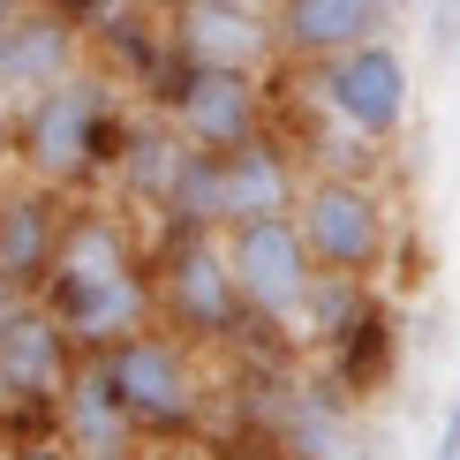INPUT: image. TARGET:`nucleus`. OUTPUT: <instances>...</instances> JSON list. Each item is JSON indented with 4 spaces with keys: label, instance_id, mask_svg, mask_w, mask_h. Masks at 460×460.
<instances>
[{
    "label": "nucleus",
    "instance_id": "f257e3e1",
    "mask_svg": "<svg viewBox=\"0 0 460 460\" xmlns=\"http://www.w3.org/2000/svg\"><path fill=\"white\" fill-rule=\"evenodd\" d=\"M46 302L75 340V355H113L159 324V272H151V226L113 197H75L61 264L46 279Z\"/></svg>",
    "mask_w": 460,
    "mask_h": 460
},
{
    "label": "nucleus",
    "instance_id": "f03ea898",
    "mask_svg": "<svg viewBox=\"0 0 460 460\" xmlns=\"http://www.w3.org/2000/svg\"><path fill=\"white\" fill-rule=\"evenodd\" d=\"M128 128H137L128 84L91 61V68H75L68 84L23 99L15 174L53 189V197H106L113 166H121V151H128Z\"/></svg>",
    "mask_w": 460,
    "mask_h": 460
},
{
    "label": "nucleus",
    "instance_id": "7ed1b4c3",
    "mask_svg": "<svg viewBox=\"0 0 460 460\" xmlns=\"http://www.w3.org/2000/svg\"><path fill=\"white\" fill-rule=\"evenodd\" d=\"M99 362L113 370L151 453H204L226 430V362L189 348L181 332L151 324V332H137L128 348H113Z\"/></svg>",
    "mask_w": 460,
    "mask_h": 460
},
{
    "label": "nucleus",
    "instance_id": "20e7f679",
    "mask_svg": "<svg viewBox=\"0 0 460 460\" xmlns=\"http://www.w3.org/2000/svg\"><path fill=\"white\" fill-rule=\"evenodd\" d=\"M295 226L310 242L317 272H348L370 287H385L408 257V212L385 189V174H310Z\"/></svg>",
    "mask_w": 460,
    "mask_h": 460
},
{
    "label": "nucleus",
    "instance_id": "39448f33",
    "mask_svg": "<svg viewBox=\"0 0 460 460\" xmlns=\"http://www.w3.org/2000/svg\"><path fill=\"white\" fill-rule=\"evenodd\" d=\"M151 272H159V324L181 332L189 348H204L212 362L242 355V340L257 332L226 257V234H151Z\"/></svg>",
    "mask_w": 460,
    "mask_h": 460
},
{
    "label": "nucleus",
    "instance_id": "423d86ee",
    "mask_svg": "<svg viewBox=\"0 0 460 460\" xmlns=\"http://www.w3.org/2000/svg\"><path fill=\"white\" fill-rule=\"evenodd\" d=\"M295 99L324 113L332 128L362 137L370 151H400L415 128V68L400 38H370L355 53H332L317 68H295Z\"/></svg>",
    "mask_w": 460,
    "mask_h": 460
},
{
    "label": "nucleus",
    "instance_id": "0eeeda50",
    "mask_svg": "<svg viewBox=\"0 0 460 460\" xmlns=\"http://www.w3.org/2000/svg\"><path fill=\"white\" fill-rule=\"evenodd\" d=\"M75 370H84V355L46 302H0V453L53 438Z\"/></svg>",
    "mask_w": 460,
    "mask_h": 460
},
{
    "label": "nucleus",
    "instance_id": "6e6552de",
    "mask_svg": "<svg viewBox=\"0 0 460 460\" xmlns=\"http://www.w3.org/2000/svg\"><path fill=\"white\" fill-rule=\"evenodd\" d=\"M226 257H234V279H242L249 317L272 324V332H295V340H302V317H310V295H317L324 272H317L310 242H302L295 212L226 226Z\"/></svg>",
    "mask_w": 460,
    "mask_h": 460
},
{
    "label": "nucleus",
    "instance_id": "1a4fd4ad",
    "mask_svg": "<svg viewBox=\"0 0 460 460\" xmlns=\"http://www.w3.org/2000/svg\"><path fill=\"white\" fill-rule=\"evenodd\" d=\"M279 106H287V68L279 75H234V68H197L189 61L181 99L159 121H174L197 151H242V144L279 128Z\"/></svg>",
    "mask_w": 460,
    "mask_h": 460
},
{
    "label": "nucleus",
    "instance_id": "9d476101",
    "mask_svg": "<svg viewBox=\"0 0 460 460\" xmlns=\"http://www.w3.org/2000/svg\"><path fill=\"white\" fill-rule=\"evenodd\" d=\"M68 212L75 197H53L23 174L0 181V302H38L61 264V242H68Z\"/></svg>",
    "mask_w": 460,
    "mask_h": 460
},
{
    "label": "nucleus",
    "instance_id": "9b49d317",
    "mask_svg": "<svg viewBox=\"0 0 460 460\" xmlns=\"http://www.w3.org/2000/svg\"><path fill=\"white\" fill-rule=\"evenodd\" d=\"M166 31L197 68H234V75H279V23L257 0H174Z\"/></svg>",
    "mask_w": 460,
    "mask_h": 460
},
{
    "label": "nucleus",
    "instance_id": "f8f14e48",
    "mask_svg": "<svg viewBox=\"0 0 460 460\" xmlns=\"http://www.w3.org/2000/svg\"><path fill=\"white\" fill-rule=\"evenodd\" d=\"M302 189H310V159L295 151L287 128H272V137H257L242 151H219V212H226V226L295 212Z\"/></svg>",
    "mask_w": 460,
    "mask_h": 460
},
{
    "label": "nucleus",
    "instance_id": "ddd939ff",
    "mask_svg": "<svg viewBox=\"0 0 460 460\" xmlns=\"http://www.w3.org/2000/svg\"><path fill=\"white\" fill-rule=\"evenodd\" d=\"M355 423H362V400L340 385L332 370H317V362H302L295 385L279 400V423H272V446L287 460H340L355 446Z\"/></svg>",
    "mask_w": 460,
    "mask_h": 460
},
{
    "label": "nucleus",
    "instance_id": "4468645a",
    "mask_svg": "<svg viewBox=\"0 0 460 460\" xmlns=\"http://www.w3.org/2000/svg\"><path fill=\"white\" fill-rule=\"evenodd\" d=\"M53 438H61L68 453L84 460H144V430L137 415H128L121 385H113V370L99 355H84V370H75V385L61 393V423H53Z\"/></svg>",
    "mask_w": 460,
    "mask_h": 460
},
{
    "label": "nucleus",
    "instance_id": "2eb2a0df",
    "mask_svg": "<svg viewBox=\"0 0 460 460\" xmlns=\"http://www.w3.org/2000/svg\"><path fill=\"white\" fill-rule=\"evenodd\" d=\"M400 0H287L272 15L279 23V61L287 68H317L332 53H355L370 38H393Z\"/></svg>",
    "mask_w": 460,
    "mask_h": 460
},
{
    "label": "nucleus",
    "instance_id": "dca6fc26",
    "mask_svg": "<svg viewBox=\"0 0 460 460\" xmlns=\"http://www.w3.org/2000/svg\"><path fill=\"white\" fill-rule=\"evenodd\" d=\"M189 159H197V144H189L174 121H159V113L137 106V128H128V151H121V166H113L106 197L121 204V212H137L144 226H159V212L174 204V189L189 174Z\"/></svg>",
    "mask_w": 460,
    "mask_h": 460
},
{
    "label": "nucleus",
    "instance_id": "f3484780",
    "mask_svg": "<svg viewBox=\"0 0 460 460\" xmlns=\"http://www.w3.org/2000/svg\"><path fill=\"white\" fill-rule=\"evenodd\" d=\"M75 68H91V38L68 23V15H53L46 0L23 15V23L0 31V91L8 99H38V91L68 84Z\"/></svg>",
    "mask_w": 460,
    "mask_h": 460
},
{
    "label": "nucleus",
    "instance_id": "a211bd4d",
    "mask_svg": "<svg viewBox=\"0 0 460 460\" xmlns=\"http://www.w3.org/2000/svg\"><path fill=\"white\" fill-rule=\"evenodd\" d=\"M400 355H408V317H400V302H393V295H377L370 310H362V324H348V332H340L324 355H310V362H317V370H332L340 385H348L362 408H370V400H385V393H393Z\"/></svg>",
    "mask_w": 460,
    "mask_h": 460
},
{
    "label": "nucleus",
    "instance_id": "6ab92c4d",
    "mask_svg": "<svg viewBox=\"0 0 460 460\" xmlns=\"http://www.w3.org/2000/svg\"><path fill=\"white\" fill-rule=\"evenodd\" d=\"M385 295V287H370V279H348V272H324L317 279V295H310V317H302V348L324 355L348 324H362V310Z\"/></svg>",
    "mask_w": 460,
    "mask_h": 460
},
{
    "label": "nucleus",
    "instance_id": "aec40b11",
    "mask_svg": "<svg viewBox=\"0 0 460 460\" xmlns=\"http://www.w3.org/2000/svg\"><path fill=\"white\" fill-rule=\"evenodd\" d=\"M53 15H68L84 38H99V31H113V23H128V15H166L174 0H46Z\"/></svg>",
    "mask_w": 460,
    "mask_h": 460
},
{
    "label": "nucleus",
    "instance_id": "412c9836",
    "mask_svg": "<svg viewBox=\"0 0 460 460\" xmlns=\"http://www.w3.org/2000/svg\"><path fill=\"white\" fill-rule=\"evenodd\" d=\"M204 460H287L272 438H249V430H219L212 446H204Z\"/></svg>",
    "mask_w": 460,
    "mask_h": 460
},
{
    "label": "nucleus",
    "instance_id": "4be33fe9",
    "mask_svg": "<svg viewBox=\"0 0 460 460\" xmlns=\"http://www.w3.org/2000/svg\"><path fill=\"white\" fill-rule=\"evenodd\" d=\"M15 137H23V99H8V91H0V181L15 174Z\"/></svg>",
    "mask_w": 460,
    "mask_h": 460
},
{
    "label": "nucleus",
    "instance_id": "5701e85b",
    "mask_svg": "<svg viewBox=\"0 0 460 460\" xmlns=\"http://www.w3.org/2000/svg\"><path fill=\"white\" fill-rule=\"evenodd\" d=\"M430 460H460V385H453V400H446V415H438V446H430Z\"/></svg>",
    "mask_w": 460,
    "mask_h": 460
},
{
    "label": "nucleus",
    "instance_id": "b1692460",
    "mask_svg": "<svg viewBox=\"0 0 460 460\" xmlns=\"http://www.w3.org/2000/svg\"><path fill=\"white\" fill-rule=\"evenodd\" d=\"M0 460H84V453H68L61 438H31V446H8Z\"/></svg>",
    "mask_w": 460,
    "mask_h": 460
},
{
    "label": "nucleus",
    "instance_id": "393cba45",
    "mask_svg": "<svg viewBox=\"0 0 460 460\" xmlns=\"http://www.w3.org/2000/svg\"><path fill=\"white\" fill-rule=\"evenodd\" d=\"M31 8H38V0H0V31H8V23H23Z\"/></svg>",
    "mask_w": 460,
    "mask_h": 460
},
{
    "label": "nucleus",
    "instance_id": "a878e982",
    "mask_svg": "<svg viewBox=\"0 0 460 460\" xmlns=\"http://www.w3.org/2000/svg\"><path fill=\"white\" fill-rule=\"evenodd\" d=\"M340 460H393V453H377V446H362V438H355V446L340 453Z\"/></svg>",
    "mask_w": 460,
    "mask_h": 460
},
{
    "label": "nucleus",
    "instance_id": "bb28decb",
    "mask_svg": "<svg viewBox=\"0 0 460 460\" xmlns=\"http://www.w3.org/2000/svg\"><path fill=\"white\" fill-rule=\"evenodd\" d=\"M144 460H204V453H144Z\"/></svg>",
    "mask_w": 460,
    "mask_h": 460
},
{
    "label": "nucleus",
    "instance_id": "cd10ccee",
    "mask_svg": "<svg viewBox=\"0 0 460 460\" xmlns=\"http://www.w3.org/2000/svg\"><path fill=\"white\" fill-rule=\"evenodd\" d=\"M257 8H272V15H279V8H287V0H257Z\"/></svg>",
    "mask_w": 460,
    "mask_h": 460
}]
</instances>
